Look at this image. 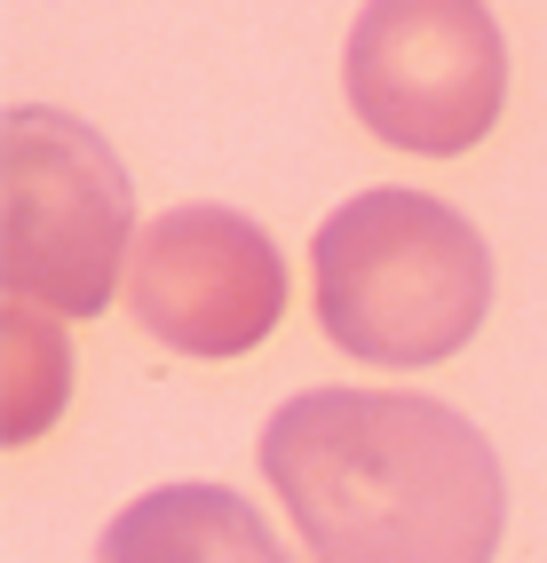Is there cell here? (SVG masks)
<instances>
[{"label": "cell", "instance_id": "cell-1", "mask_svg": "<svg viewBox=\"0 0 547 563\" xmlns=\"http://www.w3.org/2000/svg\"><path fill=\"white\" fill-rule=\"evenodd\" d=\"M263 476L317 563H492L507 484L477 421L405 389H302L263 429Z\"/></svg>", "mask_w": 547, "mask_h": 563}, {"label": "cell", "instance_id": "cell-2", "mask_svg": "<svg viewBox=\"0 0 547 563\" xmlns=\"http://www.w3.org/2000/svg\"><path fill=\"white\" fill-rule=\"evenodd\" d=\"M310 294L334 350L365 365H436L492 310V246L428 191H357L310 239Z\"/></svg>", "mask_w": 547, "mask_h": 563}, {"label": "cell", "instance_id": "cell-3", "mask_svg": "<svg viewBox=\"0 0 547 563\" xmlns=\"http://www.w3.org/2000/svg\"><path fill=\"white\" fill-rule=\"evenodd\" d=\"M135 191L120 152L48 103L0 111V286L9 302L96 318L120 294Z\"/></svg>", "mask_w": 547, "mask_h": 563}, {"label": "cell", "instance_id": "cell-4", "mask_svg": "<svg viewBox=\"0 0 547 563\" xmlns=\"http://www.w3.org/2000/svg\"><path fill=\"white\" fill-rule=\"evenodd\" d=\"M342 80L381 143L453 159L492 135L507 103V41L484 0H365Z\"/></svg>", "mask_w": 547, "mask_h": 563}, {"label": "cell", "instance_id": "cell-5", "mask_svg": "<svg viewBox=\"0 0 547 563\" xmlns=\"http://www.w3.org/2000/svg\"><path fill=\"white\" fill-rule=\"evenodd\" d=\"M127 310L182 357H238L286 310V262L246 214L191 199L143 222L127 262Z\"/></svg>", "mask_w": 547, "mask_h": 563}, {"label": "cell", "instance_id": "cell-6", "mask_svg": "<svg viewBox=\"0 0 547 563\" xmlns=\"http://www.w3.org/2000/svg\"><path fill=\"white\" fill-rule=\"evenodd\" d=\"M96 563H294L231 484H159L96 540Z\"/></svg>", "mask_w": 547, "mask_h": 563}, {"label": "cell", "instance_id": "cell-7", "mask_svg": "<svg viewBox=\"0 0 547 563\" xmlns=\"http://www.w3.org/2000/svg\"><path fill=\"white\" fill-rule=\"evenodd\" d=\"M0 365H9V444H24L71 389V350L48 318H32V302L0 310Z\"/></svg>", "mask_w": 547, "mask_h": 563}]
</instances>
